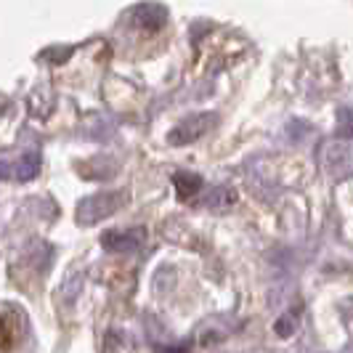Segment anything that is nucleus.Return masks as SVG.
<instances>
[{
    "instance_id": "1",
    "label": "nucleus",
    "mask_w": 353,
    "mask_h": 353,
    "mask_svg": "<svg viewBox=\"0 0 353 353\" xmlns=\"http://www.w3.org/2000/svg\"><path fill=\"white\" fill-rule=\"evenodd\" d=\"M215 123V114H196V117H189L183 123H178V128L170 133V141L183 146V143H194L196 139H202L208 130Z\"/></svg>"
},
{
    "instance_id": "2",
    "label": "nucleus",
    "mask_w": 353,
    "mask_h": 353,
    "mask_svg": "<svg viewBox=\"0 0 353 353\" xmlns=\"http://www.w3.org/2000/svg\"><path fill=\"white\" fill-rule=\"evenodd\" d=\"M114 210H117V194H96L80 205L77 221L80 223H99Z\"/></svg>"
},
{
    "instance_id": "3",
    "label": "nucleus",
    "mask_w": 353,
    "mask_h": 353,
    "mask_svg": "<svg viewBox=\"0 0 353 353\" xmlns=\"http://www.w3.org/2000/svg\"><path fill=\"white\" fill-rule=\"evenodd\" d=\"M143 234H133V231H109L101 236V242H104L106 250H114V252H125V250H136L141 245Z\"/></svg>"
},
{
    "instance_id": "4",
    "label": "nucleus",
    "mask_w": 353,
    "mask_h": 353,
    "mask_svg": "<svg viewBox=\"0 0 353 353\" xmlns=\"http://www.w3.org/2000/svg\"><path fill=\"white\" fill-rule=\"evenodd\" d=\"M173 183H176V192L181 199H192V196L202 189V178L192 176V173H178V176L173 178Z\"/></svg>"
},
{
    "instance_id": "5",
    "label": "nucleus",
    "mask_w": 353,
    "mask_h": 353,
    "mask_svg": "<svg viewBox=\"0 0 353 353\" xmlns=\"http://www.w3.org/2000/svg\"><path fill=\"white\" fill-rule=\"evenodd\" d=\"M136 19L141 21L146 30H157L159 24L165 21V11H162V8H157V6H143L141 11L136 14Z\"/></svg>"
},
{
    "instance_id": "6",
    "label": "nucleus",
    "mask_w": 353,
    "mask_h": 353,
    "mask_svg": "<svg viewBox=\"0 0 353 353\" xmlns=\"http://www.w3.org/2000/svg\"><path fill=\"white\" fill-rule=\"evenodd\" d=\"M37 170H40V157L37 154H27L17 165V178L19 181H27V178H35Z\"/></svg>"
},
{
    "instance_id": "7",
    "label": "nucleus",
    "mask_w": 353,
    "mask_h": 353,
    "mask_svg": "<svg viewBox=\"0 0 353 353\" xmlns=\"http://www.w3.org/2000/svg\"><path fill=\"white\" fill-rule=\"evenodd\" d=\"M295 327H298V314H290V316H282L279 321H276V335L279 337H290L292 332H295Z\"/></svg>"
},
{
    "instance_id": "8",
    "label": "nucleus",
    "mask_w": 353,
    "mask_h": 353,
    "mask_svg": "<svg viewBox=\"0 0 353 353\" xmlns=\"http://www.w3.org/2000/svg\"><path fill=\"white\" fill-rule=\"evenodd\" d=\"M159 353H186V348H159Z\"/></svg>"
},
{
    "instance_id": "9",
    "label": "nucleus",
    "mask_w": 353,
    "mask_h": 353,
    "mask_svg": "<svg viewBox=\"0 0 353 353\" xmlns=\"http://www.w3.org/2000/svg\"><path fill=\"white\" fill-rule=\"evenodd\" d=\"M6 176V165H0V178Z\"/></svg>"
}]
</instances>
